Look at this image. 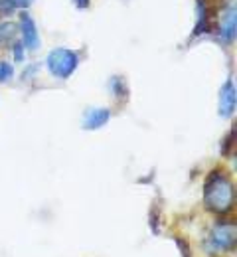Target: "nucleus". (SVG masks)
Masks as SVG:
<instances>
[{"label":"nucleus","mask_w":237,"mask_h":257,"mask_svg":"<svg viewBox=\"0 0 237 257\" xmlns=\"http://www.w3.org/2000/svg\"><path fill=\"white\" fill-rule=\"evenodd\" d=\"M235 204V186L229 174L221 168H215L207 174L203 182V206L207 212L225 216L233 210Z\"/></svg>","instance_id":"f257e3e1"},{"label":"nucleus","mask_w":237,"mask_h":257,"mask_svg":"<svg viewBox=\"0 0 237 257\" xmlns=\"http://www.w3.org/2000/svg\"><path fill=\"white\" fill-rule=\"evenodd\" d=\"M237 243V227L229 220H219L211 227L203 247L209 253H229L235 249Z\"/></svg>","instance_id":"f03ea898"},{"label":"nucleus","mask_w":237,"mask_h":257,"mask_svg":"<svg viewBox=\"0 0 237 257\" xmlns=\"http://www.w3.org/2000/svg\"><path fill=\"white\" fill-rule=\"evenodd\" d=\"M79 65V56L69 48H54L48 58L46 67L56 79H69Z\"/></svg>","instance_id":"7ed1b4c3"},{"label":"nucleus","mask_w":237,"mask_h":257,"mask_svg":"<svg viewBox=\"0 0 237 257\" xmlns=\"http://www.w3.org/2000/svg\"><path fill=\"white\" fill-rule=\"evenodd\" d=\"M237 34V10L235 4L229 2L219 14V40L223 44H233Z\"/></svg>","instance_id":"20e7f679"},{"label":"nucleus","mask_w":237,"mask_h":257,"mask_svg":"<svg viewBox=\"0 0 237 257\" xmlns=\"http://www.w3.org/2000/svg\"><path fill=\"white\" fill-rule=\"evenodd\" d=\"M18 30L22 34V44L26 50H40V34H38V26H36L34 18L28 14V12H22L20 14V20H18Z\"/></svg>","instance_id":"39448f33"},{"label":"nucleus","mask_w":237,"mask_h":257,"mask_svg":"<svg viewBox=\"0 0 237 257\" xmlns=\"http://www.w3.org/2000/svg\"><path fill=\"white\" fill-rule=\"evenodd\" d=\"M235 105H237L235 85H233V79H227V81L221 85V89H219V105H217L219 117L229 119V117L235 113Z\"/></svg>","instance_id":"423d86ee"},{"label":"nucleus","mask_w":237,"mask_h":257,"mask_svg":"<svg viewBox=\"0 0 237 257\" xmlns=\"http://www.w3.org/2000/svg\"><path fill=\"white\" fill-rule=\"evenodd\" d=\"M109 121H111V111L107 107H93V109H87V113L83 117V128L97 131V128L105 127Z\"/></svg>","instance_id":"0eeeda50"},{"label":"nucleus","mask_w":237,"mask_h":257,"mask_svg":"<svg viewBox=\"0 0 237 257\" xmlns=\"http://www.w3.org/2000/svg\"><path fill=\"white\" fill-rule=\"evenodd\" d=\"M196 14H198V22H196V28H194V36L207 34L209 32V16H211V10H209V6L205 4V0H198V4H196Z\"/></svg>","instance_id":"6e6552de"},{"label":"nucleus","mask_w":237,"mask_h":257,"mask_svg":"<svg viewBox=\"0 0 237 257\" xmlns=\"http://www.w3.org/2000/svg\"><path fill=\"white\" fill-rule=\"evenodd\" d=\"M16 24L2 22L0 24V46H12L16 42Z\"/></svg>","instance_id":"1a4fd4ad"},{"label":"nucleus","mask_w":237,"mask_h":257,"mask_svg":"<svg viewBox=\"0 0 237 257\" xmlns=\"http://www.w3.org/2000/svg\"><path fill=\"white\" fill-rule=\"evenodd\" d=\"M109 87H111L113 95L117 97V99H127L129 97V87H127V83L121 77H113L111 83H109Z\"/></svg>","instance_id":"9d476101"},{"label":"nucleus","mask_w":237,"mask_h":257,"mask_svg":"<svg viewBox=\"0 0 237 257\" xmlns=\"http://www.w3.org/2000/svg\"><path fill=\"white\" fill-rule=\"evenodd\" d=\"M14 77V67L8 62H0V83H6Z\"/></svg>","instance_id":"9b49d317"},{"label":"nucleus","mask_w":237,"mask_h":257,"mask_svg":"<svg viewBox=\"0 0 237 257\" xmlns=\"http://www.w3.org/2000/svg\"><path fill=\"white\" fill-rule=\"evenodd\" d=\"M24 44L22 42H14L12 44V56H14V62L16 64H22L24 62Z\"/></svg>","instance_id":"f8f14e48"},{"label":"nucleus","mask_w":237,"mask_h":257,"mask_svg":"<svg viewBox=\"0 0 237 257\" xmlns=\"http://www.w3.org/2000/svg\"><path fill=\"white\" fill-rule=\"evenodd\" d=\"M233 137H235V131L231 128L227 135H225V139L221 141L223 145H221V155H229V151H231V147H233Z\"/></svg>","instance_id":"ddd939ff"},{"label":"nucleus","mask_w":237,"mask_h":257,"mask_svg":"<svg viewBox=\"0 0 237 257\" xmlns=\"http://www.w3.org/2000/svg\"><path fill=\"white\" fill-rule=\"evenodd\" d=\"M174 241H176V245H178V249L182 251V257H192V251H190V245L184 241V239H180V237H174Z\"/></svg>","instance_id":"4468645a"},{"label":"nucleus","mask_w":237,"mask_h":257,"mask_svg":"<svg viewBox=\"0 0 237 257\" xmlns=\"http://www.w3.org/2000/svg\"><path fill=\"white\" fill-rule=\"evenodd\" d=\"M12 4H14V8H28L34 0H10Z\"/></svg>","instance_id":"2eb2a0df"},{"label":"nucleus","mask_w":237,"mask_h":257,"mask_svg":"<svg viewBox=\"0 0 237 257\" xmlns=\"http://www.w3.org/2000/svg\"><path fill=\"white\" fill-rule=\"evenodd\" d=\"M73 2H75V6H77V8H81V10H83V8H87V6H89V2H91V0H73Z\"/></svg>","instance_id":"dca6fc26"}]
</instances>
